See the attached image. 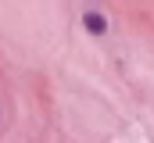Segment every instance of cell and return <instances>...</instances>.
Wrapping results in <instances>:
<instances>
[{
	"mask_svg": "<svg viewBox=\"0 0 154 143\" xmlns=\"http://www.w3.org/2000/svg\"><path fill=\"white\" fill-rule=\"evenodd\" d=\"M82 29H86L90 36H108L111 22H108V14H104V11L90 7V11H82Z\"/></svg>",
	"mask_w": 154,
	"mask_h": 143,
	"instance_id": "cell-1",
	"label": "cell"
}]
</instances>
